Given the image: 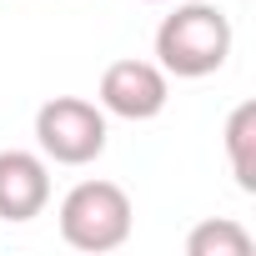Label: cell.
Returning a JSON list of instances; mask_svg holds the SVG:
<instances>
[{
	"label": "cell",
	"mask_w": 256,
	"mask_h": 256,
	"mask_svg": "<svg viewBox=\"0 0 256 256\" xmlns=\"http://www.w3.org/2000/svg\"><path fill=\"white\" fill-rule=\"evenodd\" d=\"M46 201H50V166H46V156L20 151V146L0 151V221H10V226L36 221L46 211Z\"/></svg>",
	"instance_id": "obj_5"
},
{
	"label": "cell",
	"mask_w": 256,
	"mask_h": 256,
	"mask_svg": "<svg viewBox=\"0 0 256 256\" xmlns=\"http://www.w3.org/2000/svg\"><path fill=\"white\" fill-rule=\"evenodd\" d=\"M251 231L231 216H216V221H201L191 226L186 236V256H251Z\"/></svg>",
	"instance_id": "obj_7"
},
{
	"label": "cell",
	"mask_w": 256,
	"mask_h": 256,
	"mask_svg": "<svg viewBox=\"0 0 256 256\" xmlns=\"http://www.w3.org/2000/svg\"><path fill=\"white\" fill-rule=\"evenodd\" d=\"M226 161L241 191H256V100H241L226 116Z\"/></svg>",
	"instance_id": "obj_6"
},
{
	"label": "cell",
	"mask_w": 256,
	"mask_h": 256,
	"mask_svg": "<svg viewBox=\"0 0 256 256\" xmlns=\"http://www.w3.org/2000/svg\"><path fill=\"white\" fill-rule=\"evenodd\" d=\"M106 110L80 96H56L36 110V146L56 166H90L106 151Z\"/></svg>",
	"instance_id": "obj_3"
},
{
	"label": "cell",
	"mask_w": 256,
	"mask_h": 256,
	"mask_svg": "<svg viewBox=\"0 0 256 256\" xmlns=\"http://www.w3.org/2000/svg\"><path fill=\"white\" fill-rule=\"evenodd\" d=\"M146 6H166V0H146Z\"/></svg>",
	"instance_id": "obj_8"
},
{
	"label": "cell",
	"mask_w": 256,
	"mask_h": 256,
	"mask_svg": "<svg viewBox=\"0 0 256 256\" xmlns=\"http://www.w3.org/2000/svg\"><path fill=\"white\" fill-rule=\"evenodd\" d=\"M131 196L116 181H80L60 201V236L76 251H116L131 236Z\"/></svg>",
	"instance_id": "obj_2"
},
{
	"label": "cell",
	"mask_w": 256,
	"mask_h": 256,
	"mask_svg": "<svg viewBox=\"0 0 256 256\" xmlns=\"http://www.w3.org/2000/svg\"><path fill=\"white\" fill-rule=\"evenodd\" d=\"M231 46H236L231 16L221 6H206V0H186L156 26V66L176 80L216 76L231 60Z\"/></svg>",
	"instance_id": "obj_1"
},
{
	"label": "cell",
	"mask_w": 256,
	"mask_h": 256,
	"mask_svg": "<svg viewBox=\"0 0 256 256\" xmlns=\"http://www.w3.org/2000/svg\"><path fill=\"white\" fill-rule=\"evenodd\" d=\"M100 110L120 120H156L171 100V76L156 60H110L100 70Z\"/></svg>",
	"instance_id": "obj_4"
}]
</instances>
